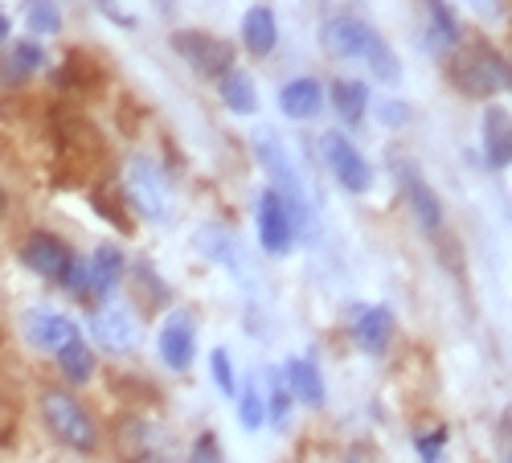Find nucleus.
<instances>
[{"label":"nucleus","instance_id":"f257e3e1","mask_svg":"<svg viewBox=\"0 0 512 463\" xmlns=\"http://www.w3.org/2000/svg\"><path fill=\"white\" fill-rule=\"evenodd\" d=\"M250 148H254V160L263 164V173L271 177V189L287 201V209H291V218H295V230H300L304 238H312L316 230V218H312V193H308V185H304V177H300V168H295V160L287 156V144L271 132V128H259L250 136Z\"/></svg>","mask_w":512,"mask_h":463},{"label":"nucleus","instance_id":"f03ea898","mask_svg":"<svg viewBox=\"0 0 512 463\" xmlns=\"http://www.w3.org/2000/svg\"><path fill=\"white\" fill-rule=\"evenodd\" d=\"M447 74L451 82L472 95V99H492V95H504L508 91V58L500 50H492L488 41H459V46L447 54Z\"/></svg>","mask_w":512,"mask_h":463},{"label":"nucleus","instance_id":"7ed1b4c3","mask_svg":"<svg viewBox=\"0 0 512 463\" xmlns=\"http://www.w3.org/2000/svg\"><path fill=\"white\" fill-rule=\"evenodd\" d=\"M123 193L136 205V214H144L148 222L173 218V185H168L164 168L152 156H132L123 164Z\"/></svg>","mask_w":512,"mask_h":463},{"label":"nucleus","instance_id":"20e7f679","mask_svg":"<svg viewBox=\"0 0 512 463\" xmlns=\"http://www.w3.org/2000/svg\"><path fill=\"white\" fill-rule=\"evenodd\" d=\"M41 414H46V427H50V435H54L58 443H66V447L78 451V455H95L99 431H95V423H91V414L82 410L70 394L46 390V394H41Z\"/></svg>","mask_w":512,"mask_h":463},{"label":"nucleus","instance_id":"39448f33","mask_svg":"<svg viewBox=\"0 0 512 463\" xmlns=\"http://www.w3.org/2000/svg\"><path fill=\"white\" fill-rule=\"evenodd\" d=\"M173 54L205 78H222L226 70H234V46L222 37L205 33V29H177L173 33Z\"/></svg>","mask_w":512,"mask_h":463},{"label":"nucleus","instance_id":"423d86ee","mask_svg":"<svg viewBox=\"0 0 512 463\" xmlns=\"http://www.w3.org/2000/svg\"><path fill=\"white\" fill-rule=\"evenodd\" d=\"M320 152H324V164L332 168V177L349 193H369L373 189V164L365 160V152L345 132H324Z\"/></svg>","mask_w":512,"mask_h":463},{"label":"nucleus","instance_id":"0eeeda50","mask_svg":"<svg viewBox=\"0 0 512 463\" xmlns=\"http://www.w3.org/2000/svg\"><path fill=\"white\" fill-rule=\"evenodd\" d=\"M254 230H259V242H263L267 255H287V250L295 246V238H300L287 201L275 189L259 193V205H254Z\"/></svg>","mask_w":512,"mask_h":463},{"label":"nucleus","instance_id":"6e6552de","mask_svg":"<svg viewBox=\"0 0 512 463\" xmlns=\"http://www.w3.org/2000/svg\"><path fill=\"white\" fill-rule=\"evenodd\" d=\"M156 349H160V361H164L168 369H177V373H185V369L193 365V353H197V324H193L189 308H173V312L164 316Z\"/></svg>","mask_w":512,"mask_h":463},{"label":"nucleus","instance_id":"1a4fd4ad","mask_svg":"<svg viewBox=\"0 0 512 463\" xmlns=\"http://www.w3.org/2000/svg\"><path fill=\"white\" fill-rule=\"evenodd\" d=\"M21 263L33 271V275H41V279H50V283H66V275H70V267H74V255H70V246L66 242H58L54 234H29L25 238V246H21Z\"/></svg>","mask_w":512,"mask_h":463},{"label":"nucleus","instance_id":"9d476101","mask_svg":"<svg viewBox=\"0 0 512 463\" xmlns=\"http://www.w3.org/2000/svg\"><path fill=\"white\" fill-rule=\"evenodd\" d=\"M320 41H324V50L332 58H345V62H361L365 50H369V41H373V29L353 17V13H336L320 25Z\"/></svg>","mask_w":512,"mask_h":463},{"label":"nucleus","instance_id":"9b49d317","mask_svg":"<svg viewBox=\"0 0 512 463\" xmlns=\"http://www.w3.org/2000/svg\"><path fill=\"white\" fill-rule=\"evenodd\" d=\"M398 177H402V193H406V205H410L418 230H426L431 238L443 234V201L435 197V189L422 181V173L410 160H398Z\"/></svg>","mask_w":512,"mask_h":463},{"label":"nucleus","instance_id":"f8f14e48","mask_svg":"<svg viewBox=\"0 0 512 463\" xmlns=\"http://www.w3.org/2000/svg\"><path fill=\"white\" fill-rule=\"evenodd\" d=\"M21 332H25V341L33 349H46V353H58L62 345H70V341H78V336H82V328L70 316L50 312V308H29L21 316Z\"/></svg>","mask_w":512,"mask_h":463},{"label":"nucleus","instance_id":"ddd939ff","mask_svg":"<svg viewBox=\"0 0 512 463\" xmlns=\"http://www.w3.org/2000/svg\"><path fill=\"white\" fill-rule=\"evenodd\" d=\"M91 336H95L103 349H111V353L136 349V341H140L136 312L127 308V304H103V308L91 316Z\"/></svg>","mask_w":512,"mask_h":463},{"label":"nucleus","instance_id":"4468645a","mask_svg":"<svg viewBox=\"0 0 512 463\" xmlns=\"http://www.w3.org/2000/svg\"><path fill=\"white\" fill-rule=\"evenodd\" d=\"M480 148H484V164L492 173H504L512 164V123H508V111L500 103L484 107V119H480Z\"/></svg>","mask_w":512,"mask_h":463},{"label":"nucleus","instance_id":"2eb2a0df","mask_svg":"<svg viewBox=\"0 0 512 463\" xmlns=\"http://www.w3.org/2000/svg\"><path fill=\"white\" fill-rule=\"evenodd\" d=\"M394 336V312L390 308H353V341L365 353H386Z\"/></svg>","mask_w":512,"mask_h":463},{"label":"nucleus","instance_id":"dca6fc26","mask_svg":"<svg viewBox=\"0 0 512 463\" xmlns=\"http://www.w3.org/2000/svg\"><path fill=\"white\" fill-rule=\"evenodd\" d=\"M197 250H201V255H209L218 267H226L234 279L246 283V255H242V246L222 226H201L197 230Z\"/></svg>","mask_w":512,"mask_h":463},{"label":"nucleus","instance_id":"f3484780","mask_svg":"<svg viewBox=\"0 0 512 463\" xmlns=\"http://www.w3.org/2000/svg\"><path fill=\"white\" fill-rule=\"evenodd\" d=\"M324 107V87L320 78H291L279 91V111L287 119H316Z\"/></svg>","mask_w":512,"mask_h":463},{"label":"nucleus","instance_id":"a211bd4d","mask_svg":"<svg viewBox=\"0 0 512 463\" xmlns=\"http://www.w3.org/2000/svg\"><path fill=\"white\" fill-rule=\"evenodd\" d=\"M127 271V259L119 246H99L87 263V296H111Z\"/></svg>","mask_w":512,"mask_h":463},{"label":"nucleus","instance_id":"6ab92c4d","mask_svg":"<svg viewBox=\"0 0 512 463\" xmlns=\"http://www.w3.org/2000/svg\"><path fill=\"white\" fill-rule=\"evenodd\" d=\"M242 46L254 58H267L279 46V21H275V13L267 5L246 9V17H242Z\"/></svg>","mask_w":512,"mask_h":463},{"label":"nucleus","instance_id":"aec40b11","mask_svg":"<svg viewBox=\"0 0 512 463\" xmlns=\"http://www.w3.org/2000/svg\"><path fill=\"white\" fill-rule=\"evenodd\" d=\"M324 95H328L332 111L340 115L345 128H357V123L365 119V111H369V87H365V82H357V78H336Z\"/></svg>","mask_w":512,"mask_h":463},{"label":"nucleus","instance_id":"412c9836","mask_svg":"<svg viewBox=\"0 0 512 463\" xmlns=\"http://www.w3.org/2000/svg\"><path fill=\"white\" fill-rule=\"evenodd\" d=\"M426 13H431V21H426V50L431 54H451L459 46V17L451 13L447 0H426Z\"/></svg>","mask_w":512,"mask_h":463},{"label":"nucleus","instance_id":"4be33fe9","mask_svg":"<svg viewBox=\"0 0 512 463\" xmlns=\"http://www.w3.org/2000/svg\"><path fill=\"white\" fill-rule=\"evenodd\" d=\"M283 382H287V390L300 398L304 406H320L324 402V377H320V369L308 357H291L287 369H283Z\"/></svg>","mask_w":512,"mask_h":463},{"label":"nucleus","instance_id":"5701e85b","mask_svg":"<svg viewBox=\"0 0 512 463\" xmlns=\"http://www.w3.org/2000/svg\"><path fill=\"white\" fill-rule=\"evenodd\" d=\"M41 66H46V50H41L37 37H29V41H17V46H9V54L0 58V78L25 82V78H33Z\"/></svg>","mask_w":512,"mask_h":463},{"label":"nucleus","instance_id":"b1692460","mask_svg":"<svg viewBox=\"0 0 512 463\" xmlns=\"http://www.w3.org/2000/svg\"><path fill=\"white\" fill-rule=\"evenodd\" d=\"M218 95H222L226 111H234V115H254L259 111V87H254V78L242 74V70H226L218 78Z\"/></svg>","mask_w":512,"mask_h":463},{"label":"nucleus","instance_id":"393cba45","mask_svg":"<svg viewBox=\"0 0 512 463\" xmlns=\"http://www.w3.org/2000/svg\"><path fill=\"white\" fill-rule=\"evenodd\" d=\"M25 29L33 37H58L62 33V9H58V0H25Z\"/></svg>","mask_w":512,"mask_h":463},{"label":"nucleus","instance_id":"a878e982","mask_svg":"<svg viewBox=\"0 0 512 463\" xmlns=\"http://www.w3.org/2000/svg\"><path fill=\"white\" fill-rule=\"evenodd\" d=\"M54 357H58V369L70 377L74 386L91 382V373H95V357H91V345L82 341V336H78V341H70V345H62Z\"/></svg>","mask_w":512,"mask_h":463},{"label":"nucleus","instance_id":"bb28decb","mask_svg":"<svg viewBox=\"0 0 512 463\" xmlns=\"http://www.w3.org/2000/svg\"><path fill=\"white\" fill-rule=\"evenodd\" d=\"M361 62H369V70H373L381 82H390V87H394V82H402V62H398V54H394V46H390L386 37L373 33V41H369V50H365Z\"/></svg>","mask_w":512,"mask_h":463},{"label":"nucleus","instance_id":"cd10ccee","mask_svg":"<svg viewBox=\"0 0 512 463\" xmlns=\"http://www.w3.org/2000/svg\"><path fill=\"white\" fill-rule=\"evenodd\" d=\"M369 103H373V115H377V123H381L386 132L410 128V119H414L410 103H402V99H369Z\"/></svg>","mask_w":512,"mask_h":463},{"label":"nucleus","instance_id":"c85d7f7f","mask_svg":"<svg viewBox=\"0 0 512 463\" xmlns=\"http://www.w3.org/2000/svg\"><path fill=\"white\" fill-rule=\"evenodd\" d=\"M267 394L263 402H271V427L283 431L287 427V414H291V394H287V382H283V373H267Z\"/></svg>","mask_w":512,"mask_h":463},{"label":"nucleus","instance_id":"c756f323","mask_svg":"<svg viewBox=\"0 0 512 463\" xmlns=\"http://www.w3.org/2000/svg\"><path fill=\"white\" fill-rule=\"evenodd\" d=\"M263 418H267V406H263V394H259V386H254V377H250V386L238 394V423L246 431H259Z\"/></svg>","mask_w":512,"mask_h":463},{"label":"nucleus","instance_id":"7c9ffc66","mask_svg":"<svg viewBox=\"0 0 512 463\" xmlns=\"http://www.w3.org/2000/svg\"><path fill=\"white\" fill-rule=\"evenodd\" d=\"M209 373H213V386H218L226 398H234V394H238V382H234V361H230V353H226V349H213V353H209Z\"/></svg>","mask_w":512,"mask_h":463},{"label":"nucleus","instance_id":"2f4dec72","mask_svg":"<svg viewBox=\"0 0 512 463\" xmlns=\"http://www.w3.org/2000/svg\"><path fill=\"white\" fill-rule=\"evenodd\" d=\"M414 447L422 455V463H443V447H447V431H431V435H414Z\"/></svg>","mask_w":512,"mask_h":463},{"label":"nucleus","instance_id":"473e14b6","mask_svg":"<svg viewBox=\"0 0 512 463\" xmlns=\"http://www.w3.org/2000/svg\"><path fill=\"white\" fill-rule=\"evenodd\" d=\"M189 463H222V443H218V435H213V431H205V435L193 443V451H189Z\"/></svg>","mask_w":512,"mask_h":463},{"label":"nucleus","instance_id":"72a5a7b5","mask_svg":"<svg viewBox=\"0 0 512 463\" xmlns=\"http://www.w3.org/2000/svg\"><path fill=\"white\" fill-rule=\"evenodd\" d=\"M467 9H476L480 17H500L504 13V0H467Z\"/></svg>","mask_w":512,"mask_h":463},{"label":"nucleus","instance_id":"f704fd0d","mask_svg":"<svg viewBox=\"0 0 512 463\" xmlns=\"http://www.w3.org/2000/svg\"><path fill=\"white\" fill-rule=\"evenodd\" d=\"M136 271H140V279H144V283H148V287H152V267H148V263H144V259H140V267H136ZM156 300H160V304H164V300H168V287H164V283H160V279H156Z\"/></svg>","mask_w":512,"mask_h":463},{"label":"nucleus","instance_id":"c9c22d12","mask_svg":"<svg viewBox=\"0 0 512 463\" xmlns=\"http://www.w3.org/2000/svg\"><path fill=\"white\" fill-rule=\"evenodd\" d=\"M9 33H13V21H9L5 13H0V46H5V41H9Z\"/></svg>","mask_w":512,"mask_h":463},{"label":"nucleus","instance_id":"e433bc0d","mask_svg":"<svg viewBox=\"0 0 512 463\" xmlns=\"http://www.w3.org/2000/svg\"><path fill=\"white\" fill-rule=\"evenodd\" d=\"M156 5H160L164 13H173V9H177V0H156Z\"/></svg>","mask_w":512,"mask_h":463},{"label":"nucleus","instance_id":"4c0bfd02","mask_svg":"<svg viewBox=\"0 0 512 463\" xmlns=\"http://www.w3.org/2000/svg\"><path fill=\"white\" fill-rule=\"evenodd\" d=\"M5 209H9V201H5V189H0V214H5Z\"/></svg>","mask_w":512,"mask_h":463},{"label":"nucleus","instance_id":"58836bf2","mask_svg":"<svg viewBox=\"0 0 512 463\" xmlns=\"http://www.w3.org/2000/svg\"><path fill=\"white\" fill-rule=\"evenodd\" d=\"M95 5H103V9H111V0H95Z\"/></svg>","mask_w":512,"mask_h":463}]
</instances>
